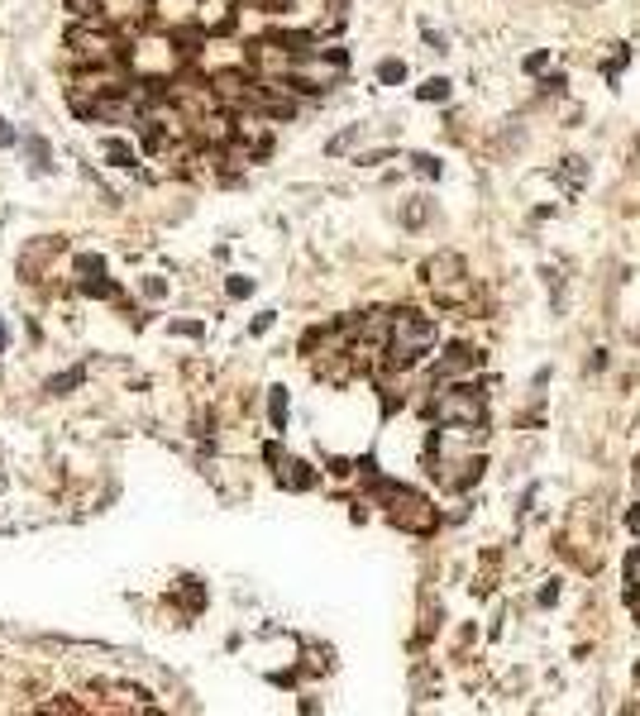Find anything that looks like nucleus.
I'll use <instances>...</instances> for the list:
<instances>
[{"instance_id":"obj_1","label":"nucleus","mask_w":640,"mask_h":716,"mask_svg":"<svg viewBox=\"0 0 640 716\" xmlns=\"http://www.w3.org/2000/svg\"><path fill=\"white\" fill-rule=\"evenodd\" d=\"M435 344V320H425L420 311H397L392 330H387V363L392 368H411L420 363Z\"/></svg>"},{"instance_id":"obj_2","label":"nucleus","mask_w":640,"mask_h":716,"mask_svg":"<svg viewBox=\"0 0 640 716\" xmlns=\"http://www.w3.org/2000/svg\"><path fill=\"white\" fill-rule=\"evenodd\" d=\"M478 363H482L478 349L454 344V349H449V358H440V368H435V382H449V378H459V373H468V368H478Z\"/></svg>"},{"instance_id":"obj_3","label":"nucleus","mask_w":640,"mask_h":716,"mask_svg":"<svg viewBox=\"0 0 640 716\" xmlns=\"http://www.w3.org/2000/svg\"><path fill=\"white\" fill-rule=\"evenodd\" d=\"M425 277H430V282H459V277H464V258L459 254L430 258V263H425Z\"/></svg>"},{"instance_id":"obj_4","label":"nucleus","mask_w":640,"mask_h":716,"mask_svg":"<svg viewBox=\"0 0 640 716\" xmlns=\"http://www.w3.org/2000/svg\"><path fill=\"white\" fill-rule=\"evenodd\" d=\"M277 477L287 482V487H296V492H306L311 482H316V473H306V463H296V459H287L282 468H277Z\"/></svg>"},{"instance_id":"obj_5","label":"nucleus","mask_w":640,"mask_h":716,"mask_svg":"<svg viewBox=\"0 0 640 716\" xmlns=\"http://www.w3.org/2000/svg\"><path fill=\"white\" fill-rule=\"evenodd\" d=\"M86 382V368H67V373H58V378H48V392H58V397H67L72 387H81Z\"/></svg>"},{"instance_id":"obj_6","label":"nucleus","mask_w":640,"mask_h":716,"mask_svg":"<svg viewBox=\"0 0 640 716\" xmlns=\"http://www.w3.org/2000/svg\"><path fill=\"white\" fill-rule=\"evenodd\" d=\"M268 415H272V430H287V392H282V387H272Z\"/></svg>"},{"instance_id":"obj_7","label":"nucleus","mask_w":640,"mask_h":716,"mask_svg":"<svg viewBox=\"0 0 640 716\" xmlns=\"http://www.w3.org/2000/svg\"><path fill=\"white\" fill-rule=\"evenodd\" d=\"M378 77H383L387 86H397V81H406V63H397V58H387V63L378 67Z\"/></svg>"},{"instance_id":"obj_8","label":"nucleus","mask_w":640,"mask_h":716,"mask_svg":"<svg viewBox=\"0 0 640 716\" xmlns=\"http://www.w3.org/2000/svg\"><path fill=\"white\" fill-rule=\"evenodd\" d=\"M449 95V81L445 77H430L425 86H420V100H445Z\"/></svg>"},{"instance_id":"obj_9","label":"nucleus","mask_w":640,"mask_h":716,"mask_svg":"<svg viewBox=\"0 0 640 716\" xmlns=\"http://www.w3.org/2000/svg\"><path fill=\"white\" fill-rule=\"evenodd\" d=\"M105 153H110V158L120 162V167H129V162H134V153H129V148H125L120 139H110V143H105Z\"/></svg>"},{"instance_id":"obj_10","label":"nucleus","mask_w":640,"mask_h":716,"mask_svg":"<svg viewBox=\"0 0 640 716\" xmlns=\"http://www.w3.org/2000/svg\"><path fill=\"white\" fill-rule=\"evenodd\" d=\"M353 139H358V125H353V129H344L339 139H330V153H344V148H349Z\"/></svg>"},{"instance_id":"obj_11","label":"nucleus","mask_w":640,"mask_h":716,"mask_svg":"<svg viewBox=\"0 0 640 716\" xmlns=\"http://www.w3.org/2000/svg\"><path fill=\"white\" fill-rule=\"evenodd\" d=\"M425 215H430V210H425V201H416V206H406V210H401V220H406V224H420Z\"/></svg>"},{"instance_id":"obj_12","label":"nucleus","mask_w":640,"mask_h":716,"mask_svg":"<svg viewBox=\"0 0 640 716\" xmlns=\"http://www.w3.org/2000/svg\"><path fill=\"white\" fill-rule=\"evenodd\" d=\"M172 334H206L201 320H172Z\"/></svg>"},{"instance_id":"obj_13","label":"nucleus","mask_w":640,"mask_h":716,"mask_svg":"<svg viewBox=\"0 0 640 716\" xmlns=\"http://www.w3.org/2000/svg\"><path fill=\"white\" fill-rule=\"evenodd\" d=\"M626 578H631V583H636V592H640V549L626 559Z\"/></svg>"},{"instance_id":"obj_14","label":"nucleus","mask_w":640,"mask_h":716,"mask_svg":"<svg viewBox=\"0 0 640 716\" xmlns=\"http://www.w3.org/2000/svg\"><path fill=\"white\" fill-rule=\"evenodd\" d=\"M249 291H254L249 277H229V296H249Z\"/></svg>"},{"instance_id":"obj_15","label":"nucleus","mask_w":640,"mask_h":716,"mask_svg":"<svg viewBox=\"0 0 640 716\" xmlns=\"http://www.w3.org/2000/svg\"><path fill=\"white\" fill-rule=\"evenodd\" d=\"M416 167H420V172H425V177H440V162H435V158H425V153H420V158H416Z\"/></svg>"},{"instance_id":"obj_16","label":"nucleus","mask_w":640,"mask_h":716,"mask_svg":"<svg viewBox=\"0 0 640 716\" xmlns=\"http://www.w3.org/2000/svg\"><path fill=\"white\" fill-rule=\"evenodd\" d=\"M10 143H19V134L5 125V120H0V148H10Z\"/></svg>"},{"instance_id":"obj_17","label":"nucleus","mask_w":640,"mask_h":716,"mask_svg":"<svg viewBox=\"0 0 640 716\" xmlns=\"http://www.w3.org/2000/svg\"><path fill=\"white\" fill-rule=\"evenodd\" d=\"M554 602H559V588H554V583H549V588L540 592V606H554Z\"/></svg>"},{"instance_id":"obj_18","label":"nucleus","mask_w":640,"mask_h":716,"mask_svg":"<svg viewBox=\"0 0 640 716\" xmlns=\"http://www.w3.org/2000/svg\"><path fill=\"white\" fill-rule=\"evenodd\" d=\"M631 530H636V535H640V507L631 511Z\"/></svg>"},{"instance_id":"obj_19","label":"nucleus","mask_w":640,"mask_h":716,"mask_svg":"<svg viewBox=\"0 0 640 716\" xmlns=\"http://www.w3.org/2000/svg\"><path fill=\"white\" fill-rule=\"evenodd\" d=\"M0 349H5V325H0Z\"/></svg>"},{"instance_id":"obj_20","label":"nucleus","mask_w":640,"mask_h":716,"mask_svg":"<svg viewBox=\"0 0 640 716\" xmlns=\"http://www.w3.org/2000/svg\"><path fill=\"white\" fill-rule=\"evenodd\" d=\"M636 683H640V664H636Z\"/></svg>"},{"instance_id":"obj_21","label":"nucleus","mask_w":640,"mask_h":716,"mask_svg":"<svg viewBox=\"0 0 640 716\" xmlns=\"http://www.w3.org/2000/svg\"><path fill=\"white\" fill-rule=\"evenodd\" d=\"M636 344H640V330H636Z\"/></svg>"}]
</instances>
